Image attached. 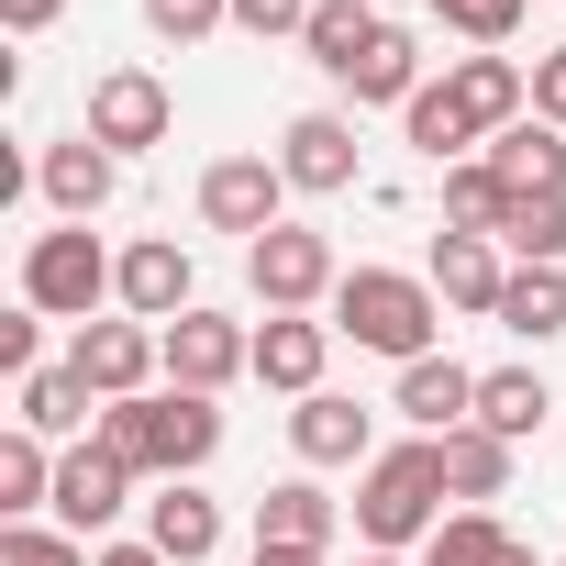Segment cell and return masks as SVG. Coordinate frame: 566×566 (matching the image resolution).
Returning a JSON list of instances; mask_svg holds the SVG:
<instances>
[{
    "instance_id": "1",
    "label": "cell",
    "mask_w": 566,
    "mask_h": 566,
    "mask_svg": "<svg viewBox=\"0 0 566 566\" xmlns=\"http://www.w3.org/2000/svg\"><path fill=\"white\" fill-rule=\"evenodd\" d=\"M444 444L433 433H411V444H389V455H367V478H356V544L367 555H400V544H433L444 533Z\"/></svg>"
},
{
    "instance_id": "2",
    "label": "cell",
    "mask_w": 566,
    "mask_h": 566,
    "mask_svg": "<svg viewBox=\"0 0 566 566\" xmlns=\"http://www.w3.org/2000/svg\"><path fill=\"white\" fill-rule=\"evenodd\" d=\"M101 444L134 467V478H200L222 455V411L200 389H145V400H112L101 411Z\"/></svg>"
},
{
    "instance_id": "3",
    "label": "cell",
    "mask_w": 566,
    "mask_h": 566,
    "mask_svg": "<svg viewBox=\"0 0 566 566\" xmlns=\"http://www.w3.org/2000/svg\"><path fill=\"white\" fill-rule=\"evenodd\" d=\"M334 334L367 345V356H389V367H422L433 334H444V301H433V277H411V266H345Z\"/></svg>"
},
{
    "instance_id": "4",
    "label": "cell",
    "mask_w": 566,
    "mask_h": 566,
    "mask_svg": "<svg viewBox=\"0 0 566 566\" xmlns=\"http://www.w3.org/2000/svg\"><path fill=\"white\" fill-rule=\"evenodd\" d=\"M112 290H123V255H101V233H90V222L34 233V255H23V301H34L45 323H90Z\"/></svg>"
},
{
    "instance_id": "5",
    "label": "cell",
    "mask_w": 566,
    "mask_h": 566,
    "mask_svg": "<svg viewBox=\"0 0 566 566\" xmlns=\"http://www.w3.org/2000/svg\"><path fill=\"white\" fill-rule=\"evenodd\" d=\"M244 277H255V301H266V312H323V301L345 290L334 233H312V222H277V233H255V244H244Z\"/></svg>"
},
{
    "instance_id": "6",
    "label": "cell",
    "mask_w": 566,
    "mask_h": 566,
    "mask_svg": "<svg viewBox=\"0 0 566 566\" xmlns=\"http://www.w3.org/2000/svg\"><path fill=\"white\" fill-rule=\"evenodd\" d=\"M167 123H178V101H167V78L156 67H112V78H90V145H112V156H145V145H167Z\"/></svg>"
},
{
    "instance_id": "7",
    "label": "cell",
    "mask_w": 566,
    "mask_h": 566,
    "mask_svg": "<svg viewBox=\"0 0 566 566\" xmlns=\"http://www.w3.org/2000/svg\"><path fill=\"white\" fill-rule=\"evenodd\" d=\"M277 200H290V167H277V156H222V167L200 178V222H211V233H244V244L290 222Z\"/></svg>"
},
{
    "instance_id": "8",
    "label": "cell",
    "mask_w": 566,
    "mask_h": 566,
    "mask_svg": "<svg viewBox=\"0 0 566 566\" xmlns=\"http://www.w3.org/2000/svg\"><path fill=\"white\" fill-rule=\"evenodd\" d=\"M78 378H90V400L112 411V400H145V378L167 367V334L156 323H78V356H67Z\"/></svg>"
},
{
    "instance_id": "9",
    "label": "cell",
    "mask_w": 566,
    "mask_h": 566,
    "mask_svg": "<svg viewBox=\"0 0 566 566\" xmlns=\"http://www.w3.org/2000/svg\"><path fill=\"white\" fill-rule=\"evenodd\" d=\"M222 378H255V334H244V323H222V312L200 301V312H178V323H167V389H200V400H211Z\"/></svg>"
},
{
    "instance_id": "10",
    "label": "cell",
    "mask_w": 566,
    "mask_h": 566,
    "mask_svg": "<svg viewBox=\"0 0 566 566\" xmlns=\"http://www.w3.org/2000/svg\"><path fill=\"white\" fill-rule=\"evenodd\" d=\"M134 323H178V312H200V277H189V244L178 233H145V244H123V290H112Z\"/></svg>"
},
{
    "instance_id": "11",
    "label": "cell",
    "mask_w": 566,
    "mask_h": 566,
    "mask_svg": "<svg viewBox=\"0 0 566 566\" xmlns=\"http://www.w3.org/2000/svg\"><path fill=\"white\" fill-rule=\"evenodd\" d=\"M34 189L56 200V222H90V211H112L123 156H112V145H90V134H56V145L34 156Z\"/></svg>"
},
{
    "instance_id": "12",
    "label": "cell",
    "mask_w": 566,
    "mask_h": 566,
    "mask_svg": "<svg viewBox=\"0 0 566 566\" xmlns=\"http://www.w3.org/2000/svg\"><path fill=\"white\" fill-rule=\"evenodd\" d=\"M277 167H290V189H301V200L356 189V123H345V112H301L290 134H277Z\"/></svg>"
},
{
    "instance_id": "13",
    "label": "cell",
    "mask_w": 566,
    "mask_h": 566,
    "mask_svg": "<svg viewBox=\"0 0 566 566\" xmlns=\"http://www.w3.org/2000/svg\"><path fill=\"white\" fill-rule=\"evenodd\" d=\"M444 101L467 112V134H511L533 112V67L522 56H455L444 67Z\"/></svg>"
},
{
    "instance_id": "14",
    "label": "cell",
    "mask_w": 566,
    "mask_h": 566,
    "mask_svg": "<svg viewBox=\"0 0 566 566\" xmlns=\"http://www.w3.org/2000/svg\"><path fill=\"white\" fill-rule=\"evenodd\" d=\"M290 444H301V467H367L378 455V411H356L345 389H312L290 411Z\"/></svg>"
},
{
    "instance_id": "15",
    "label": "cell",
    "mask_w": 566,
    "mask_h": 566,
    "mask_svg": "<svg viewBox=\"0 0 566 566\" xmlns=\"http://www.w3.org/2000/svg\"><path fill=\"white\" fill-rule=\"evenodd\" d=\"M123 489H134V467H123V455H112L101 433L56 455V522H67V533H101V522L123 511Z\"/></svg>"
},
{
    "instance_id": "16",
    "label": "cell",
    "mask_w": 566,
    "mask_h": 566,
    "mask_svg": "<svg viewBox=\"0 0 566 566\" xmlns=\"http://www.w3.org/2000/svg\"><path fill=\"white\" fill-rule=\"evenodd\" d=\"M145 544H156L167 566H211V555H222V500L189 489V478H167V489L145 500Z\"/></svg>"
},
{
    "instance_id": "17",
    "label": "cell",
    "mask_w": 566,
    "mask_h": 566,
    "mask_svg": "<svg viewBox=\"0 0 566 566\" xmlns=\"http://www.w3.org/2000/svg\"><path fill=\"white\" fill-rule=\"evenodd\" d=\"M323 356H334V323H312V312H266V334H255V378H266V389L312 400V389H323Z\"/></svg>"
},
{
    "instance_id": "18",
    "label": "cell",
    "mask_w": 566,
    "mask_h": 566,
    "mask_svg": "<svg viewBox=\"0 0 566 566\" xmlns=\"http://www.w3.org/2000/svg\"><path fill=\"white\" fill-rule=\"evenodd\" d=\"M400 422H411V433H433V444H444V433H467V422H478V378H467L455 356L400 367Z\"/></svg>"
},
{
    "instance_id": "19",
    "label": "cell",
    "mask_w": 566,
    "mask_h": 566,
    "mask_svg": "<svg viewBox=\"0 0 566 566\" xmlns=\"http://www.w3.org/2000/svg\"><path fill=\"white\" fill-rule=\"evenodd\" d=\"M500 290H511V266H500L489 233H444V244H433V301H444V312H489V323H500Z\"/></svg>"
},
{
    "instance_id": "20",
    "label": "cell",
    "mask_w": 566,
    "mask_h": 566,
    "mask_svg": "<svg viewBox=\"0 0 566 566\" xmlns=\"http://www.w3.org/2000/svg\"><path fill=\"white\" fill-rule=\"evenodd\" d=\"M334 522H345V500L323 478H277L255 500V544H334Z\"/></svg>"
},
{
    "instance_id": "21",
    "label": "cell",
    "mask_w": 566,
    "mask_h": 566,
    "mask_svg": "<svg viewBox=\"0 0 566 566\" xmlns=\"http://www.w3.org/2000/svg\"><path fill=\"white\" fill-rule=\"evenodd\" d=\"M378 34H389V23H378V0H323V12H312V34H301V45H312V67H323V78H356Z\"/></svg>"
},
{
    "instance_id": "22",
    "label": "cell",
    "mask_w": 566,
    "mask_h": 566,
    "mask_svg": "<svg viewBox=\"0 0 566 566\" xmlns=\"http://www.w3.org/2000/svg\"><path fill=\"white\" fill-rule=\"evenodd\" d=\"M489 167H500V189H566V134L522 112L511 134H489Z\"/></svg>"
},
{
    "instance_id": "23",
    "label": "cell",
    "mask_w": 566,
    "mask_h": 566,
    "mask_svg": "<svg viewBox=\"0 0 566 566\" xmlns=\"http://www.w3.org/2000/svg\"><path fill=\"white\" fill-rule=\"evenodd\" d=\"M544 411H555V389H544L533 367H489V378H478V422H489L500 444H533Z\"/></svg>"
},
{
    "instance_id": "24",
    "label": "cell",
    "mask_w": 566,
    "mask_h": 566,
    "mask_svg": "<svg viewBox=\"0 0 566 566\" xmlns=\"http://www.w3.org/2000/svg\"><path fill=\"white\" fill-rule=\"evenodd\" d=\"M500 244H511L522 266H566V189H511Z\"/></svg>"
},
{
    "instance_id": "25",
    "label": "cell",
    "mask_w": 566,
    "mask_h": 566,
    "mask_svg": "<svg viewBox=\"0 0 566 566\" xmlns=\"http://www.w3.org/2000/svg\"><path fill=\"white\" fill-rule=\"evenodd\" d=\"M500 334H522V345L566 334V266H511V290H500Z\"/></svg>"
},
{
    "instance_id": "26",
    "label": "cell",
    "mask_w": 566,
    "mask_h": 566,
    "mask_svg": "<svg viewBox=\"0 0 566 566\" xmlns=\"http://www.w3.org/2000/svg\"><path fill=\"white\" fill-rule=\"evenodd\" d=\"M78 422H101L90 378H78V367H34V378H23V433L56 444V433H78Z\"/></svg>"
},
{
    "instance_id": "27",
    "label": "cell",
    "mask_w": 566,
    "mask_h": 566,
    "mask_svg": "<svg viewBox=\"0 0 566 566\" xmlns=\"http://www.w3.org/2000/svg\"><path fill=\"white\" fill-rule=\"evenodd\" d=\"M511 455H522V444H500L489 422H467V433H444V489H455V500H500V489H511Z\"/></svg>"
},
{
    "instance_id": "28",
    "label": "cell",
    "mask_w": 566,
    "mask_h": 566,
    "mask_svg": "<svg viewBox=\"0 0 566 566\" xmlns=\"http://www.w3.org/2000/svg\"><path fill=\"white\" fill-rule=\"evenodd\" d=\"M0 511H12V522L56 511V455H45V433H0Z\"/></svg>"
},
{
    "instance_id": "29",
    "label": "cell",
    "mask_w": 566,
    "mask_h": 566,
    "mask_svg": "<svg viewBox=\"0 0 566 566\" xmlns=\"http://www.w3.org/2000/svg\"><path fill=\"white\" fill-rule=\"evenodd\" d=\"M500 211H511V189H500V167H489V156L444 167V233H489V244H500Z\"/></svg>"
},
{
    "instance_id": "30",
    "label": "cell",
    "mask_w": 566,
    "mask_h": 566,
    "mask_svg": "<svg viewBox=\"0 0 566 566\" xmlns=\"http://www.w3.org/2000/svg\"><path fill=\"white\" fill-rule=\"evenodd\" d=\"M345 90H356V101H400V112H411V101H422V56H411V34L389 23V34L367 45V67H356Z\"/></svg>"
},
{
    "instance_id": "31",
    "label": "cell",
    "mask_w": 566,
    "mask_h": 566,
    "mask_svg": "<svg viewBox=\"0 0 566 566\" xmlns=\"http://www.w3.org/2000/svg\"><path fill=\"white\" fill-rule=\"evenodd\" d=\"M511 555H522V544H511L489 511H455V522L422 544V566H511Z\"/></svg>"
},
{
    "instance_id": "32",
    "label": "cell",
    "mask_w": 566,
    "mask_h": 566,
    "mask_svg": "<svg viewBox=\"0 0 566 566\" xmlns=\"http://www.w3.org/2000/svg\"><path fill=\"white\" fill-rule=\"evenodd\" d=\"M400 123H411V145H422L433 167H467V145H478V134H467V112H455L444 90H422V101H411Z\"/></svg>"
},
{
    "instance_id": "33",
    "label": "cell",
    "mask_w": 566,
    "mask_h": 566,
    "mask_svg": "<svg viewBox=\"0 0 566 566\" xmlns=\"http://www.w3.org/2000/svg\"><path fill=\"white\" fill-rule=\"evenodd\" d=\"M433 12H444V34H467L478 56H500V45L522 34V12H533V0H433Z\"/></svg>"
},
{
    "instance_id": "34",
    "label": "cell",
    "mask_w": 566,
    "mask_h": 566,
    "mask_svg": "<svg viewBox=\"0 0 566 566\" xmlns=\"http://www.w3.org/2000/svg\"><path fill=\"white\" fill-rule=\"evenodd\" d=\"M0 566H90V544L45 533V522H0Z\"/></svg>"
},
{
    "instance_id": "35",
    "label": "cell",
    "mask_w": 566,
    "mask_h": 566,
    "mask_svg": "<svg viewBox=\"0 0 566 566\" xmlns=\"http://www.w3.org/2000/svg\"><path fill=\"white\" fill-rule=\"evenodd\" d=\"M145 23H156L167 45H200V34H222V23H233V0H145Z\"/></svg>"
},
{
    "instance_id": "36",
    "label": "cell",
    "mask_w": 566,
    "mask_h": 566,
    "mask_svg": "<svg viewBox=\"0 0 566 566\" xmlns=\"http://www.w3.org/2000/svg\"><path fill=\"white\" fill-rule=\"evenodd\" d=\"M312 12H323V0H233V34H312Z\"/></svg>"
},
{
    "instance_id": "37",
    "label": "cell",
    "mask_w": 566,
    "mask_h": 566,
    "mask_svg": "<svg viewBox=\"0 0 566 566\" xmlns=\"http://www.w3.org/2000/svg\"><path fill=\"white\" fill-rule=\"evenodd\" d=\"M34 356H45V312L23 301V312H0V367H12V378H34Z\"/></svg>"
},
{
    "instance_id": "38",
    "label": "cell",
    "mask_w": 566,
    "mask_h": 566,
    "mask_svg": "<svg viewBox=\"0 0 566 566\" xmlns=\"http://www.w3.org/2000/svg\"><path fill=\"white\" fill-rule=\"evenodd\" d=\"M533 123H555V134H566V45H544V56H533Z\"/></svg>"
},
{
    "instance_id": "39",
    "label": "cell",
    "mask_w": 566,
    "mask_h": 566,
    "mask_svg": "<svg viewBox=\"0 0 566 566\" xmlns=\"http://www.w3.org/2000/svg\"><path fill=\"white\" fill-rule=\"evenodd\" d=\"M56 12H67V0H0V23H12V34H45Z\"/></svg>"
},
{
    "instance_id": "40",
    "label": "cell",
    "mask_w": 566,
    "mask_h": 566,
    "mask_svg": "<svg viewBox=\"0 0 566 566\" xmlns=\"http://www.w3.org/2000/svg\"><path fill=\"white\" fill-rule=\"evenodd\" d=\"M244 566H323V544H255Z\"/></svg>"
},
{
    "instance_id": "41",
    "label": "cell",
    "mask_w": 566,
    "mask_h": 566,
    "mask_svg": "<svg viewBox=\"0 0 566 566\" xmlns=\"http://www.w3.org/2000/svg\"><path fill=\"white\" fill-rule=\"evenodd\" d=\"M90 566H167V555H156V544H101Z\"/></svg>"
},
{
    "instance_id": "42",
    "label": "cell",
    "mask_w": 566,
    "mask_h": 566,
    "mask_svg": "<svg viewBox=\"0 0 566 566\" xmlns=\"http://www.w3.org/2000/svg\"><path fill=\"white\" fill-rule=\"evenodd\" d=\"M356 566H411V555H356Z\"/></svg>"
},
{
    "instance_id": "43",
    "label": "cell",
    "mask_w": 566,
    "mask_h": 566,
    "mask_svg": "<svg viewBox=\"0 0 566 566\" xmlns=\"http://www.w3.org/2000/svg\"><path fill=\"white\" fill-rule=\"evenodd\" d=\"M555 566H566V555H555Z\"/></svg>"
}]
</instances>
